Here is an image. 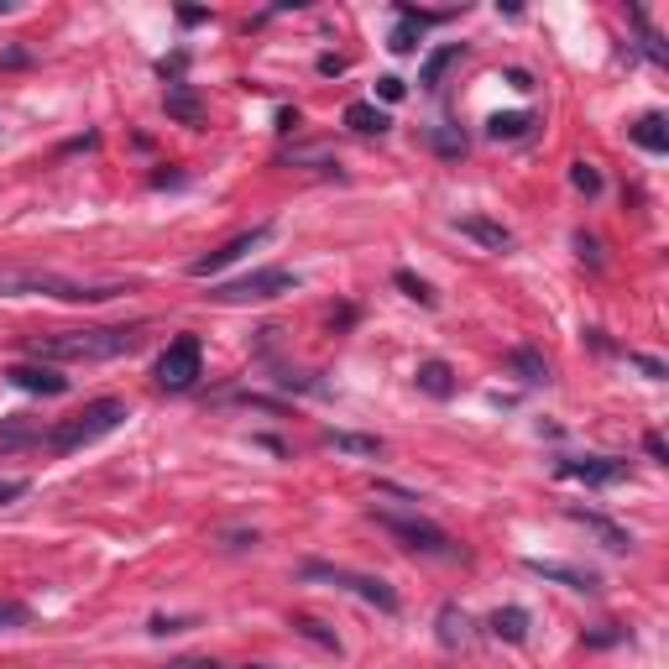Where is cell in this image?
<instances>
[{
  "label": "cell",
  "instance_id": "2",
  "mask_svg": "<svg viewBox=\"0 0 669 669\" xmlns=\"http://www.w3.org/2000/svg\"><path fill=\"white\" fill-rule=\"evenodd\" d=\"M126 293L121 283H79L63 272L42 267H0V298H58V304H105V298Z\"/></svg>",
  "mask_w": 669,
  "mask_h": 669
},
{
  "label": "cell",
  "instance_id": "11",
  "mask_svg": "<svg viewBox=\"0 0 669 669\" xmlns=\"http://www.w3.org/2000/svg\"><path fill=\"white\" fill-rule=\"evenodd\" d=\"M523 565L534 570V575H544V581L565 586V591H586V596L602 591V575L586 570V565H565V560H523Z\"/></svg>",
  "mask_w": 669,
  "mask_h": 669
},
{
  "label": "cell",
  "instance_id": "9",
  "mask_svg": "<svg viewBox=\"0 0 669 669\" xmlns=\"http://www.w3.org/2000/svg\"><path fill=\"white\" fill-rule=\"evenodd\" d=\"M555 471L565 481H586V487H617V481H628V460H617V455H570Z\"/></svg>",
  "mask_w": 669,
  "mask_h": 669
},
{
  "label": "cell",
  "instance_id": "4",
  "mask_svg": "<svg viewBox=\"0 0 669 669\" xmlns=\"http://www.w3.org/2000/svg\"><path fill=\"white\" fill-rule=\"evenodd\" d=\"M372 518L382 534H392L408 555H429V560H460V544L445 534L440 523H429L419 513H387V507H372Z\"/></svg>",
  "mask_w": 669,
  "mask_h": 669
},
{
  "label": "cell",
  "instance_id": "12",
  "mask_svg": "<svg viewBox=\"0 0 669 669\" xmlns=\"http://www.w3.org/2000/svg\"><path fill=\"white\" fill-rule=\"evenodd\" d=\"M163 110L173 115L178 126H189V131H204V105L194 95V84H183V79H168L163 89Z\"/></svg>",
  "mask_w": 669,
  "mask_h": 669
},
{
  "label": "cell",
  "instance_id": "30",
  "mask_svg": "<svg viewBox=\"0 0 669 669\" xmlns=\"http://www.w3.org/2000/svg\"><path fill=\"white\" fill-rule=\"evenodd\" d=\"M628 361H633V366H638V372H643V377H649V382H664V377H669V372H664V361H654V356H643V351H628Z\"/></svg>",
  "mask_w": 669,
  "mask_h": 669
},
{
  "label": "cell",
  "instance_id": "19",
  "mask_svg": "<svg viewBox=\"0 0 669 669\" xmlns=\"http://www.w3.org/2000/svg\"><path fill=\"white\" fill-rule=\"evenodd\" d=\"M460 53H466V42H445V48H434V53L424 58V68H419V89H440L445 68L460 63Z\"/></svg>",
  "mask_w": 669,
  "mask_h": 669
},
{
  "label": "cell",
  "instance_id": "36",
  "mask_svg": "<svg viewBox=\"0 0 669 669\" xmlns=\"http://www.w3.org/2000/svg\"><path fill=\"white\" fill-rule=\"evenodd\" d=\"M32 481H16V476H0V502H16L21 492H27Z\"/></svg>",
  "mask_w": 669,
  "mask_h": 669
},
{
  "label": "cell",
  "instance_id": "6",
  "mask_svg": "<svg viewBox=\"0 0 669 669\" xmlns=\"http://www.w3.org/2000/svg\"><path fill=\"white\" fill-rule=\"evenodd\" d=\"M298 278L288 267H257V272H246V278H230L220 288H210L215 304H267V298H283L293 293Z\"/></svg>",
  "mask_w": 669,
  "mask_h": 669
},
{
  "label": "cell",
  "instance_id": "16",
  "mask_svg": "<svg viewBox=\"0 0 669 669\" xmlns=\"http://www.w3.org/2000/svg\"><path fill=\"white\" fill-rule=\"evenodd\" d=\"M413 382H419V392H429V398H455V372H450V361H419Z\"/></svg>",
  "mask_w": 669,
  "mask_h": 669
},
{
  "label": "cell",
  "instance_id": "24",
  "mask_svg": "<svg viewBox=\"0 0 669 669\" xmlns=\"http://www.w3.org/2000/svg\"><path fill=\"white\" fill-rule=\"evenodd\" d=\"M293 633L309 638V643H319V649H330V654H340V638H335L319 617H304V612H298V617H293Z\"/></svg>",
  "mask_w": 669,
  "mask_h": 669
},
{
  "label": "cell",
  "instance_id": "38",
  "mask_svg": "<svg viewBox=\"0 0 669 669\" xmlns=\"http://www.w3.org/2000/svg\"><path fill=\"white\" fill-rule=\"evenodd\" d=\"M643 450H649V455L659 460V466L669 460V450H664V434H643Z\"/></svg>",
  "mask_w": 669,
  "mask_h": 669
},
{
  "label": "cell",
  "instance_id": "34",
  "mask_svg": "<svg viewBox=\"0 0 669 669\" xmlns=\"http://www.w3.org/2000/svg\"><path fill=\"white\" fill-rule=\"evenodd\" d=\"M147 628H152L157 638H168V633H183V628H189V617H152Z\"/></svg>",
  "mask_w": 669,
  "mask_h": 669
},
{
  "label": "cell",
  "instance_id": "35",
  "mask_svg": "<svg viewBox=\"0 0 669 669\" xmlns=\"http://www.w3.org/2000/svg\"><path fill=\"white\" fill-rule=\"evenodd\" d=\"M575 251H581V257H586L591 267H602V246H596V241L586 236V230H581V236H575Z\"/></svg>",
  "mask_w": 669,
  "mask_h": 669
},
{
  "label": "cell",
  "instance_id": "20",
  "mask_svg": "<svg viewBox=\"0 0 669 669\" xmlns=\"http://www.w3.org/2000/svg\"><path fill=\"white\" fill-rule=\"evenodd\" d=\"M628 136L643 152H669V121L664 115H638V121L628 126Z\"/></svg>",
  "mask_w": 669,
  "mask_h": 669
},
{
  "label": "cell",
  "instance_id": "18",
  "mask_svg": "<svg viewBox=\"0 0 669 669\" xmlns=\"http://www.w3.org/2000/svg\"><path fill=\"white\" fill-rule=\"evenodd\" d=\"M487 628H492V638H502V643H528V612H523V607H497V612L487 617Z\"/></svg>",
  "mask_w": 669,
  "mask_h": 669
},
{
  "label": "cell",
  "instance_id": "42",
  "mask_svg": "<svg viewBox=\"0 0 669 669\" xmlns=\"http://www.w3.org/2000/svg\"><path fill=\"white\" fill-rule=\"evenodd\" d=\"M6 11H11V0H0V16H6Z\"/></svg>",
  "mask_w": 669,
  "mask_h": 669
},
{
  "label": "cell",
  "instance_id": "8",
  "mask_svg": "<svg viewBox=\"0 0 669 669\" xmlns=\"http://www.w3.org/2000/svg\"><path fill=\"white\" fill-rule=\"evenodd\" d=\"M267 236H272V225H267V220H262V225H251V230H241V236H230L225 246H215V251H204V257H194V262H189V278H215V272H225L230 262H241L246 251H257Z\"/></svg>",
  "mask_w": 669,
  "mask_h": 669
},
{
  "label": "cell",
  "instance_id": "41",
  "mask_svg": "<svg viewBox=\"0 0 669 669\" xmlns=\"http://www.w3.org/2000/svg\"><path fill=\"white\" fill-rule=\"evenodd\" d=\"M319 74H345V58H335V53H325V58H319Z\"/></svg>",
  "mask_w": 669,
  "mask_h": 669
},
{
  "label": "cell",
  "instance_id": "13",
  "mask_svg": "<svg viewBox=\"0 0 669 669\" xmlns=\"http://www.w3.org/2000/svg\"><path fill=\"white\" fill-rule=\"evenodd\" d=\"M565 518H570V523H581L586 534H596V539L612 549V555H628V549H633V534H628V528H617V523L602 518V513H586V507H565Z\"/></svg>",
  "mask_w": 669,
  "mask_h": 669
},
{
  "label": "cell",
  "instance_id": "7",
  "mask_svg": "<svg viewBox=\"0 0 669 669\" xmlns=\"http://www.w3.org/2000/svg\"><path fill=\"white\" fill-rule=\"evenodd\" d=\"M199 366H204V345H199V335H178L163 356H157V387L163 392H189L194 382H199Z\"/></svg>",
  "mask_w": 669,
  "mask_h": 669
},
{
  "label": "cell",
  "instance_id": "28",
  "mask_svg": "<svg viewBox=\"0 0 669 669\" xmlns=\"http://www.w3.org/2000/svg\"><path fill=\"white\" fill-rule=\"evenodd\" d=\"M387 48H392V53H413V48H419V32H413L408 21H398V27H392V37H387Z\"/></svg>",
  "mask_w": 669,
  "mask_h": 669
},
{
  "label": "cell",
  "instance_id": "40",
  "mask_svg": "<svg viewBox=\"0 0 669 669\" xmlns=\"http://www.w3.org/2000/svg\"><path fill=\"white\" fill-rule=\"evenodd\" d=\"M204 16H210V11H199V6H183V11H178V21H183V27H199Z\"/></svg>",
  "mask_w": 669,
  "mask_h": 669
},
{
  "label": "cell",
  "instance_id": "37",
  "mask_svg": "<svg viewBox=\"0 0 669 669\" xmlns=\"http://www.w3.org/2000/svg\"><path fill=\"white\" fill-rule=\"evenodd\" d=\"M163 669H220L215 659H199V654H183V659H173V664H163Z\"/></svg>",
  "mask_w": 669,
  "mask_h": 669
},
{
  "label": "cell",
  "instance_id": "43",
  "mask_svg": "<svg viewBox=\"0 0 669 669\" xmlns=\"http://www.w3.org/2000/svg\"><path fill=\"white\" fill-rule=\"evenodd\" d=\"M246 669H272V664H246Z\"/></svg>",
  "mask_w": 669,
  "mask_h": 669
},
{
  "label": "cell",
  "instance_id": "17",
  "mask_svg": "<svg viewBox=\"0 0 669 669\" xmlns=\"http://www.w3.org/2000/svg\"><path fill=\"white\" fill-rule=\"evenodd\" d=\"M345 126H351L356 136H382L392 121H387V110H377L372 100H351L345 105Z\"/></svg>",
  "mask_w": 669,
  "mask_h": 669
},
{
  "label": "cell",
  "instance_id": "29",
  "mask_svg": "<svg viewBox=\"0 0 669 669\" xmlns=\"http://www.w3.org/2000/svg\"><path fill=\"white\" fill-rule=\"evenodd\" d=\"M32 612L21 607V602H0V628H27Z\"/></svg>",
  "mask_w": 669,
  "mask_h": 669
},
{
  "label": "cell",
  "instance_id": "31",
  "mask_svg": "<svg viewBox=\"0 0 669 669\" xmlns=\"http://www.w3.org/2000/svg\"><path fill=\"white\" fill-rule=\"evenodd\" d=\"M377 95H382L387 105H398V100L408 95V84H403L398 74H382V79H377Z\"/></svg>",
  "mask_w": 669,
  "mask_h": 669
},
{
  "label": "cell",
  "instance_id": "22",
  "mask_svg": "<svg viewBox=\"0 0 669 669\" xmlns=\"http://www.w3.org/2000/svg\"><path fill=\"white\" fill-rule=\"evenodd\" d=\"M325 445L340 450V455H382V440L377 434H345V429H325Z\"/></svg>",
  "mask_w": 669,
  "mask_h": 669
},
{
  "label": "cell",
  "instance_id": "21",
  "mask_svg": "<svg viewBox=\"0 0 669 669\" xmlns=\"http://www.w3.org/2000/svg\"><path fill=\"white\" fill-rule=\"evenodd\" d=\"M528 131H534V115H528V110H497L487 121L492 142H518V136H528Z\"/></svg>",
  "mask_w": 669,
  "mask_h": 669
},
{
  "label": "cell",
  "instance_id": "23",
  "mask_svg": "<svg viewBox=\"0 0 669 669\" xmlns=\"http://www.w3.org/2000/svg\"><path fill=\"white\" fill-rule=\"evenodd\" d=\"M507 366H513L523 382H549V361L539 351H528V345H513V351H507Z\"/></svg>",
  "mask_w": 669,
  "mask_h": 669
},
{
  "label": "cell",
  "instance_id": "25",
  "mask_svg": "<svg viewBox=\"0 0 669 669\" xmlns=\"http://www.w3.org/2000/svg\"><path fill=\"white\" fill-rule=\"evenodd\" d=\"M392 283H398V288H403L408 298H419L424 309H434V288H429L424 278H413V272H403V267H398V272H392Z\"/></svg>",
  "mask_w": 669,
  "mask_h": 669
},
{
  "label": "cell",
  "instance_id": "26",
  "mask_svg": "<svg viewBox=\"0 0 669 669\" xmlns=\"http://www.w3.org/2000/svg\"><path fill=\"white\" fill-rule=\"evenodd\" d=\"M570 183H575V194H586V199L602 194V173H596L591 163H575V168H570Z\"/></svg>",
  "mask_w": 669,
  "mask_h": 669
},
{
  "label": "cell",
  "instance_id": "10",
  "mask_svg": "<svg viewBox=\"0 0 669 669\" xmlns=\"http://www.w3.org/2000/svg\"><path fill=\"white\" fill-rule=\"evenodd\" d=\"M6 382L21 392H37V398H63L68 392V377H58V366H48V361H21L6 372Z\"/></svg>",
  "mask_w": 669,
  "mask_h": 669
},
{
  "label": "cell",
  "instance_id": "39",
  "mask_svg": "<svg viewBox=\"0 0 669 669\" xmlns=\"http://www.w3.org/2000/svg\"><path fill=\"white\" fill-rule=\"evenodd\" d=\"M507 84H513V89H523V95L534 89V79H528V68H507Z\"/></svg>",
  "mask_w": 669,
  "mask_h": 669
},
{
  "label": "cell",
  "instance_id": "14",
  "mask_svg": "<svg viewBox=\"0 0 669 669\" xmlns=\"http://www.w3.org/2000/svg\"><path fill=\"white\" fill-rule=\"evenodd\" d=\"M455 230H460L466 241L487 246V251H513V230H507L502 220H487V215H460V220H455Z\"/></svg>",
  "mask_w": 669,
  "mask_h": 669
},
{
  "label": "cell",
  "instance_id": "27",
  "mask_svg": "<svg viewBox=\"0 0 669 669\" xmlns=\"http://www.w3.org/2000/svg\"><path fill=\"white\" fill-rule=\"evenodd\" d=\"M622 638H628V628H617V622H602L596 633H586L591 649H612V643H622Z\"/></svg>",
  "mask_w": 669,
  "mask_h": 669
},
{
  "label": "cell",
  "instance_id": "5",
  "mask_svg": "<svg viewBox=\"0 0 669 669\" xmlns=\"http://www.w3.org/2000/svg\"><path fill=\"white\" fill-rule=\"evenodd\" d=\"M298 575H304V581H325V586H335V591H351V596H361V602H372L377 612H398V591H392L382 575L345 570V565H325V560H304V565H298Z\"/></svg>",
  "mask_w": 669,
  "mask_h": 669
},
{
  "label": "cell",
  "instance_id": "3",
  "mask_svg": "<svg viewBox=\"0 0 669 669\" xmlns=\"http://www.w3.org/2000/svg\"><path fill=\"white\" fill-rule=\"evenodd\" d=\"M126 424V403L121 398H95V403H84L74 419H58L42 440H48V450L53 455H74V450H84V445H95V440H105L110 429H121Z\"/></svg>",
  "mask_w": 669,
  "mask_h": 669
},
{
  "label": "cell",
  "instance_id": "1",
  "mask_svg": "<svg viewBox=\"0 0 669 669\" xmlns=\"http://www.w3.org/2000/svg\"><path fill=\"white\" fill-rule=\"evenodd\" d=\"M142 345V330L136 325H100V330H63V335H37L27 351L32 361H115V356H131Z\"/></svg>",
  "mask_w": 669,
  "mask_h": 669
},
{
  "label": "cell",
  "instance_id": "33",
  "mask_svg": "<svg viewBox=\"0 0 669 669\" xmlns=\"http://www.w3.org/2000/svg\"><path fill=\"white\" fill-rule=\"evenodd\" d=\"M429 142L440 147V152H450V157H460V152H466V136H455V131H434Z\"/></svg>",
  "mask_w": 669,
  "mask_h": 669
},
{
  "label": "cell",
  "instance_id": "32",
  "mask_svg": "<svg viewBox=\"0 0 669 669\" xmlns=\"http://www.w3.org/2000/svg\"><path fill=\"white\" fill-rule=\"evenodd\" d=\"M27 440H37V429L32 424H6V429H0V445H27Z\"/></svg>",
  "mask_w": 669,
  "mask_h": 669
},
{
  "label": "cell",
  "instance_id": "15",
  "mask_svg": "<svg viewBox=\"0 0 669 669\" xmlns=\"http://www.w3.org/2000/svg\"><path fill=\"white\" fill-rule=\"evenodd\" d=\"M434 628H440V643H445V649H466V638H471V617H466V607L445 602V607H440V617H434Z\"/></svg>",
  "mask_w": 669,
  "mask_h": 669
}]
</instances>
